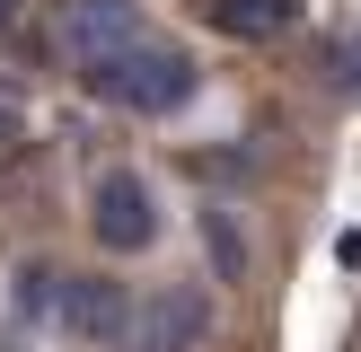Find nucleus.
<instances>
[{
    "label": "nucleus",
    "mask_w": 361,
    "mask_h": 352,
    "mask_svg": "<svg viewBox=\"0 0 361 352\" xmlns=\"http://www.w3.org/2000/svg\"><path fill=\"white\" fill-rule=\"evenodd\" d=\"M88 229H97L106 256H141V246L159 238V194L141 168H106L97 185H88Z\"/></svg>",
    "instance_id": "7ed1b4c3"
},
{
    "label": "nucleus",
    "mask_w": 361,
    "mask_h": 352,
    "mask_svg": "<svg viewBox=\"0 0 361 352\" xmlns=\"http://www.w3.org/2000/svg\"><path fill=\"white\" fill-rule=\"evenodd\" d=\"M9 18H18V0H0V27H9Z\"/></svg>",
    "instance_id": "1a4fd4ad"
},
{
    "label": "nucleus",
    "mask_w": 361,
    "mask_h": 352,
    "mask_svg": "<svg viewBox=\"0 0 361 352\" xmlns=\"http://www.w3.org/2000/svg\"><path fill=\"white\" fill-rule=\"evenodd\" d=\"M203 334H212V299L194 282H159L123 326V352H203Z\"/></svg>",
    "instance_id": "20e7f679"
},
{
    "label": "nucleus",
    "mask_w": 361,
    "mask_h": 352,
    "mask_svg": "<svg viewBox=\"0 0 361 352\" xmlns=\"http://www.w3.org/2000/svg\"><path fill=\"white\" fill-rule=\"evenodd\" d=\"M203 9L212 35H238V44H274V35H291L300 0H194Z\"/></svg>",
    "instance_id": "423d86ee"
},
{
    "label": "nucleus",
    "mask_w": 361,
    "mask_h": 352,
    "mask_svg": "<svg viewBox=\"0 0 361 352\" xmlns=\"http://www.w3.org/2000/svg\"><path fill=\"white\" fill-rule=\"evenodd\" d=\"M53 326L71 334V344H123V326H133V291H123L115 273H71L62 291H53Z\"/></svg>",
    "instance_id": "39448f33"
},
{
    "label": "nucleus",
    "mask_w": 361,
    "mask_h": 352,
    "mask_svg": "<svg viewBox=\"0 0 361 352\" xmlns=\"http://www.w3.org/2000/svg\"><path fill=\"white\" fill-rule=\"evenodd\" d=\"M141 35H159V27L133 0H53V44H62V62L80 70V80H97L106 62H123Z\"/></svg>",
    "instance_id": "f03ea898"
},
{
    "label": "nucleus",
    "mask_w": 361,
    "mask_h": 352,
    "mask_svg": "<svg viewBox=\"0 0 361 352\" xmlns=\"http://www.w3.org/2000/svg\"><path fill=\"white\" fill-rule=\"evenodd\" d=\"M335 88H344V97H361V35H344V44H335Z\"/></svg>",
    "instance_id": "6e6552de"
},
{
    "label": "nucleus",
    "mask_w": 361,
    "mask_h": 352,
    "mask_svg": "<svg viewBox=\"0 0 361 352\" xmlns=\"http://www.w3.org/2000/svg\"><path fill=\"white\" fill-rule=\"evenodd\" d=\"M106 106H123V115H176V106H194V88H203V70H194L185 44H168V35H141L123 62H106L97 80Z\"/></svg>",
    "instance_id": "f257e3e1"
},
{
    "label": "nucleus",
    "mask_w": 361,
    "mask_h": 352,
    "mask_svg": "<svg viewBox=\"0 0 361 352\" xmlns=\"http://www.w3.org/2000/svg\"><path fill=\"white\" fill-rule=\"evenodd\" d=\"M203 246H212V256H221V273H238V264H247V246H238V229H229L221 211H203Z\"/></svg>",
    "instance_id": "0eeeda50"
}]
</instances>
